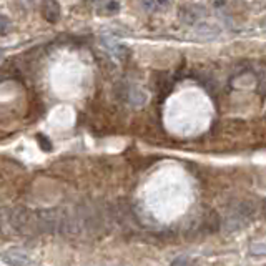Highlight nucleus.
Masks as SVG:
<instances>
[{
  "label": "nucleus",
  "instance_id": "3",
  "mask_svg": "<svg viewBox=\"0 0 266 266\" xmlns=\"http://www.w3.org/2000/svg\"><path fill=\"white\" fill-rule=\"evenodd\" d=\"M2 261L5 265H30L32 263L28 255L22 253V251H7V253L2 256Z\"/></svg>",
  "mask_w": 266,
  "mask_h": 266
},
{
  "label": "nucleus",
  "instance_id": "1",
  "mask_svg": "<svg viewBox=\"0 0 266 266\" xmlns=\"http://www.w3.org/2000/svg\"><path fill=\"white\" fill-rule=\"evenodd\" d=\"M10 225L13 226V230L18 231V233H22V235H28V233H32V231L37 230L35 215H33L32 211H28L27 208H22V206L12 210Z\"/></svg>",
  "mask_w": 266,
  "mask_h": 266
},
{
  "label": "nucleus",
  "instance_id": "7",
  "mask_svg": "<svg viewBox=\"0 0 266 266\" xmlns=\"http://www.w3.org/2000/svg\"><path fill=\"white\" fill-rule=\"evenodd\" d=\"M0 55H2V52H0Z\"/></svg>",
  "mask_w": 266,
  "mask_h": 266
},
{
  "label": "nucleus",
  "instance_id": "5",
  "mask_svg": "<svg viewBox=\"0 0 266 266\" xmlns=\"http://www.w3.org/2000/svg\"><path fill=\"white\" fill-rule=\"evenodd\" d=\"M190 263V258H186V256H180V258H175L171 261V265H188Z\"/></svg>",
  "mask_w": 266,
  "mask_h": 266
},
{
  "label": "nucleus",
  "instance_id": "6",
  "mask_svg": "<svg viewBox=\"0 0 266 266\" xmlns=\"http://www.w3.org/2000/svg\"><path fill=\"white\" fill-rule=\"evenodd\" d=\"M118 10V3L117 2H110V3H107V12L110 13V12H115Z\"/></svg>",
  "mask_w": 266,
  "mask_h": 266
},
{
  "label": "nucleus",
  "instance_id": "4",
  "mask_svg": "<svg viewBox=\"0 0 266 266\" xmlns=\"http://www.w3.org/2000/svg\"><path fill=\"white\" fill-rule=\"evenodd\" d=\"M37 141H38V143H40V146H42V148L45 150V151H50V150H52L50 140H48L45 135H38V136H37Z\"/></svg>",
  "mask_w": 266,
  "mask_h": 266
},
{
  "label": "nucleus",
  "instance_id": "2",
  "mask_svg": "<svg viewBox=\"0 0 266 266\" xmlns=\"http://www.w3.org/2000/svg\"><path fill=\"white\" fill-rule=\"evenodd\" d=\"M42 13L45 17V20L55 23L60 18V7H58L55 0H45L42 5Z\"/></svg>",
  "mask_w": 266,
  "mask_h": 266
}]
</instances>
